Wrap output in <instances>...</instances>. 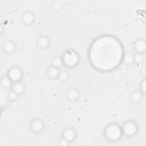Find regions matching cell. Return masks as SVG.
I'll list each match as a JSON object with an SVG mask.
<instances>
[{
  "mask_svg": "<svg viewBox=\"0 0 146 146\" xmlns=\"http://www.w3.org/2000/svg\"><path fill=\"white\" fill-rule=\"evenodd\" d=\"M103 136L108 142H117L123 136L121 125L115 122L108 123L103 128Z\"/></svg>",
  "mask_w": 146,
  "mask_h": 146,
  "instance_id": "1",
  "label": "cell"
},
{
  "mask_svg": "<svg viewBox=\"0 0 146 146\" xmlns=\"http://www.w3.org/2000/svg\"><path fill=\"white\" fill-rule=\"evenodd\" d=\"M63 66L66 68H72L77 66L80 62V56L76 51L73 49L66 50L62 54Z\"/></svg>",
  "mask_w": 146,
  "mask_h": 146,
  "instance_id": "2",
  "label": "cell"
},
{
  "mask_svg": "<svg viewBox=\"0 0 146 146\" xmlns=\"http://www.w3.org/2000/svg\"><path fill=\"white\" fill-rule=\"evenodd\" d=\"M123 136L127 138L135 137L139 132V126L138 123L132 119L125 120L121 125Z\"/></svg>",
  "mask_w": 146,
  "mask_h": 146,
  "instance_id": "3",
  "label": "cell"
},
{
  "mask_svg": "<svg viewBox=\"0 0 146 146\" xmlns=\"http://www.w3.org/2000/svg\"><path fill=\"white\" fill-rule=\"evenodd\" d=\"M29 128L34 134H40L43 132L46 128V123L41 117H34L30 120Z\"/></svg>",
  "mask_w": 146,
  "mask_h": 146,
  "instance_id": "4",
  "label": "cell"
},
{
  "mask_svg": "<svg viewBox=\"0 0 146 146\" xmlns=\"http://www.w3.org/2000/svg\"><path fill=\"white\" fill-rule=\"evenodd\" d=\"M6 74L10 78L13 83L22 82L24 76L23 70L17 65L10 66L7 69Z\"/></svg>",
  "mask_w": 146,
  "mask_h": 146,
  "instance_id": "5",
  "label": "cell"
},
{
  "mask_svg": "<svg viewBox=\"0 0 146 146\" xmlns=\"http://www.w3.org/2000/svg\"><path fill=\"white\" fill-rule=\"evenodd\" d=\"M19 21L20 23L23 26L29 27L33 26L35 23L36 21V16L31 11L26 10L21 14Z\"/></svg>",
  "mask_w": 146,
  "mask_h": 146,
  "instance_id": "6",
  "label": "cell"
},
{
  "mask_svg": "<svg viewBox=\"0 0 146 146\" xmlns=\"http://www.w3.org/2000/svg\"><path fill=\"white\" fill-rule=\"evenodd\" d=\"M77 136L78 133L76 129L71 125H67L63 128L60 133V137L65 139L71 144L75 141Z\"/></svg>",
  "mask_w": 146,
  "mask_h": 146,
  "instance_id": "7",
  "label": "cell"
},
{
  "mask_svg": "<svg viewBox=\"0 0 146 146\" xmlns=\"http://www.w3.org/2000/svg\"><path fill=\"white\" fill-rule=\"evenodd\" d=\"M16 49L17 44L13 39H6L1 44L2 52L6 56L11 55L15 52Z\"/></svg>",
  "mask_w": 146,
  "mask_h": 146,
  "instance_id": "8",
  "label": "cell"
},
{
  "mask_svg": "<svg viewBox=\"0 0 146 146\" xmlns=\"http://www.w3.org/2000/svg\"><path fill=\"white\" fill-rule=\"evenodd\" d=\"M132 45L133 52L136 54L140 55L145 54L146 50V40L144 38H136L133 41Z\"/></svg>",
  "mask_w": 146,
  "mask_h": 146,
  "instance_id": "9",
  "label": "cell"
},
{
  "mask_svg": "<svg viewBox=\"0 0 146 146\" xmlns=\"http://www.w3.org/2000/svg\"><path fill=\"white\" fill-rule=\"evenodd\" d=\"M51 39L46 34H41L38 36L35 40V45L38 49L41 51L47 50L50 46Z\"/></svg>",
  "mask_w": 146,
  "mask_h": 146,
  "instance_id": "10",
  "label": "cell"
},
{
  "mask_svg": "<svg viewBox=\"0 0 146 146\" xmlns=\"http://www.w3.org/2000/svg\"><path fill=\"white\" fill-rule=\"evenodd\" d=\"M80 97V92L79 89L75 87H71L67 89L65 93L66 99L71 103L78 101Z\"/></svg>",
  "mask_w": 146,
  "mask_h": 146,
  "instance_id": "11",
  "label": "cell"
},
{
  "mask_svg": "<svg viewBox=\"0 0 146 146\" xmlns=\"http://www.w3.org/2000/svg\"><path fill=\"white\" fill-rule=\"evenodd\" d=\"M136 62V56L133 52L128 51L124 53L121 59L122 63L127 66H130L135 64Z\"/></svg>",
  "mask_w": 146,
  "mask_h": 146,
  "instance_id": "12",
  "label": "cell"
},
{
  "mask_svg": "<svg viewBox=\"0 0 146 146\" xmlns=\"http://www.w3.org/2000/svg\"><path fill=\"white\" fill-rule=\"evenodd\" d=\"M144 95H143L138 90H134L129 94V100L134 104H139L143 100Z\"/></svg>",
  "mask_w": 146,
  "mask_h": 146,
  "instance_id": "13",
  "label": "cell"
},
{
  "mask_svg": "<svg viewBox=\"0 0 146 146\" xmlns=\"http://www.w3.org/2000/svg\"><path fill=\"white\" fill-rule=\"evenodd\" d=\"M10 89L13 90L18 95L21 96L25 93L26 87L25 84L22 82H17L13 83Z\"/></svg>",
  "mask_w": 146,
  "mask_h": 146,
  "instance_id": "14",
  "label": "cell"
},
{
  "mask_svg": "<svg viewBox=\"0 0 146 146\" xmlns=\"http://www.w3.org/2000/svg\"><path fill=\"white\" fill-rule=\"evenodd\" d=\"M60 69V68L50 65L46 70V75L50 79H57Z\"/></svg>",
  "mask_w": 146,
  "mask_h": 146,
  "instance_id": "15",
  "label": "cell"
},
{
  "mask_svg": "<svg viewBox=\"0 0 146 146\" xmlns=\"http://www.w3.org/2000/svg\"><path fill=\"white\" fill-rule=\"evenodd\" d=\"M0 84L3 89L8 90L11 88L13 84V82L6 74H5L2 75L1 77Z\"/></svg>",
  "mask_w": 146,
  "mask_h": 146,
  "instance_id": "16",
  "label": "cell"
},
{
  "mask_svg": "<svg viewBox=\"0 0 146 146\" xmlns=\"http://www.w3.org/2000/svg\"><path fill=\"white\" fill-rule=\"evenodd\" d=\"M50 65L60 68L61 67L63 66L62 56L58 55H55L53 56L50 60Z\"/></svg>",
  "mask_w": 146,
  "mask_h": 146,
  "instance_id": "17",
  "label": "cell"
},
{
  "mask_svg": "<svg viewBox=\"0 0 146 146\" xmlns=\"http://www.w3.org/2000/svg\"><path fill=\"white\" fill-rule=\"evenodd\" d=\"M69 78H70L69 72L66 68H60L57 79L61 82H65L69 79Z\"/></svg>",
  "mask_w": 146,
  "mask_h": 146,
  "instance_id": "18",
  "label": "cell"
},
{
  "mask_svg": "<svg viewBox=\"0 0 146 146\" xmlns=\"http://www.w3.org/2000/svg\"><path fill=\"white\" fill-rule=\"evenodd\" d=\"M6 97L7 100L10 103L15 102L18 100L20 96L18 95L15 92H14L11 89H9L7 91Z\"/></svg>",
  "mask_w": 146,
  "mask_h": 146,
  "instance_id": "19",
  "label": "cell"
},
{
  "mask_svg": "<svg viewBox=\"0 0 146 146\" xmlns=\"http://www.w3.org/2000/svg\"><path fill=\"white\" fill-rule=\"evenodd\" d=\"M137 90L143 95H145L146 94V79L145 77L143 78L139 82Z\"/></svg>",
  "mask_w": 146,
  "mask_h": 146,
  "instance_id": "20",
  "label": "cell"
},
{
  "mask_svg": "<svg viewBox=\"0 0 146 146\" xmlns=\"http://www.w3.org/2000/svg\"><path fill=\"white\" fill-rule=\"evenodd\" d=\"M70 143L68 141L65 139L60 137L58 141V145L59 146H68L70 145Z\"/></svg>",
  "mask_w": 146,
  "mask_h": 146,
  "instance_id": "21",
  "label": "cell"
}]
</instances>
